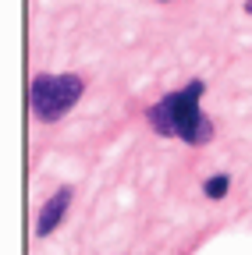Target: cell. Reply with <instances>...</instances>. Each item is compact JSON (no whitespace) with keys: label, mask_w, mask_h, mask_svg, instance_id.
I'll list each match as a JSON object with an SVG mask.
<instances>
[{"label":"cell","mask_w":252,"mask_h":255,"mask_svg":"<svg viewBox=\"0 0 252 255\" xmlns=\"http://www.w3.org/2000/svg\"><path fill=\"white\" fill-rule=\"evenodd\" d=\"M206 92V82H188L178 92H167L160 103H153L146 110V121L153 124L156 135L167 138H181L188 145H206L213 138V124L210 117L199 110V100Z\"/></svg>","instance_id":"6da1fadb"},{"label":"cell","mask_w":252,"mask_h":255,"mask_svg":"<svg viewBox=\"0 0 252 255\" xmlns=\"http://www.w3.org/2000/svg\"><path fill=\"white\" fill-rule=\"evenodd\" d=\"M85 92V82L78 75H36L28 85V107L46 124L60 121Z\"/></svg>","instance_id":"7a4b0ae2"},{"label":"cell","mask_w":252,"mask_h":255,"mask_svg":"<svg viewBox=\"0 0 252 255\" xmlns=\"http://www.w3.org/2000/svg\"><path fill=\"white\" fill-rule=\"evenodd\" d=\"M68 206H71V188H57V195L39 209V223H36V238H46L60 227V220L68 216Z\"/></svg>","instance_id":"3957f363"},{"label":"cell","mask_w":252,"mask_h":255,"mask_svg":"<svg viewBox=\"0 0 252 255\" xmlns=\"http://www.w3.org/2000/svg\"><path fill=\"white\" fill-rule=\"evenodd\" d=\"M228 188H231V177H228V174H213V177L203 184L206 199H224V195H228Z\"/></svg>","instance_id":"277c9868"},{"label":"cell","mask_w":252,"mask_h":255,"mask_svg":"<svg viewBox=\"0 0 252 255\" xmlns=\"http://www.w3.org/2000/svg\"><path fill=\"white\" fill-rule=\"evenodd\" d=\"M245 11H249V14H252V0H245Z\"/></svg>","instance_id":"5b68a950"}]
</instances>
